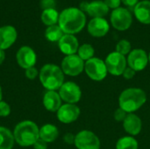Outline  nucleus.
Masks as SVG:
<instances>
[{
  "label": "nucleus",
  "instance_id": "nucleus-1",
  "mask_svg": "<svg viewBox=\"0 0 150 149\" xmlns=\"http://www.w3.org/2000/svg\"><path fill=\"white\" fill-rule=\"evenodd\" d=\"M58 22L64 34L74 35L83 29L86 24V17L80 9L70 7L61 12Z\"/></svg>",
  "mask_w": 150,
  "mask_h": 149
},
{
  "label": "nucleus",
  "instance_id": "nucleus-2",
  "mask_svg": "<svg viewBox=\"0 0 150 149\" xmlns=\"http://www.w3.org/2000/svg\"><path fill=\"white\" fill-rule=\"evenodd\" d=\"M13 136L18 145L31 147L40 139V128L31 120H24L15 126Z\"/></svg>",
  "mask_w": 150,
  "mask_h": 149
},
{
  "label": "nucleus",
  "instance_id": "nucleus-3",
  "mask_svg": "<svg viewBox=\"0 0 150 149\" xmlns=\"http://www.w3.org/2000/svg\"><path fill=\"white\" fill-rule=\"evenodd\" d=\"M146 101L147 95L143 90L140 88H128L120 93L119 105L127 113H134L143 106Z\"/></svg>",
  "mask_w": 150,
  "mask_h": 149
},
{
  "label": "nucleus",
  "instance_id": "nucleus-4",
  "mask_svg": "<svg viewBox=\"0 0 150 149\" xmlns=\"http://www.w3.org/2000/svg\"><path fill=\"white\" fill-rule=\"evenodd\" d=\"M39 78L42 86L47 90L56 91L64 83V73L54 64L44 65L40 70Z\"/></svg>",
  "mask_w": 150,
  "mask_h": 149
},
{
  "label": "nucleus",
  "instance_id": "nucleus-5",
  "mask_svg": "<svg viewBox=\"0 0 150 149\" xmlns=\"http://www.w3.org/2000/svg\"><path fill=\"white\" fill-rule=\"evenodd\" d=\"M84 71L91 80L96 82L104 80L108 73L105 61L97 57H93L85 61Z\"/></svg>",
  "mask_w": 150,
  "mask_h": 149
},
{
  "label": "nucleus",
  "instance_id": "nucleus-6",
  "mask_svg": "<svg viewBox=\"0 0 150 149\" xmlns=\"http://www.w3.org/2000/svg\"><path fill=\"white\" fill-rule=\"evenodd\" d=\"M105 63L108 73L116 76H121L127 65L126 57L116 51L110 53L106 56Z\"/></svg>",
  "mask_w": 150,
  "mask_h": 149
},
{
  "label": "nucleus",
  "instance_id": "nucleus-7",
  "mask_svg": "<svg viewBox=\"0 0 150 149\" xmlns=\"http://www.w3.org/2000/svg\"><path fill=\"white\" fill-rule=\"evenodd\" d=\"M84 63L77 54L66 55L62 61L61 68L65 75L76 76L84 70Z\"/></svg>",
  "mask_w": 150,
  "mask_h": 149
},
{
  "label": "nucleus",
  "instance_id": "nucleus-8",
  "mask_svg": "<svg viewBox=\"0 0 150 149\" xmlns=\"http://www.w3.org/2000/svg\"><path fill=\"white\" fill-rule=\"evenodd\" d=\"M133 22V18L131 12L122 7H119L112 11L111 14V23L112 25L119 31L127 30Z\"/></svg>",
  "mask_w": 150,
  "mask_h": 149
},
{
  "label": "nucleus",
  "instance_id": "nucleus-9",
  "mask_svg": "<svg viewBox=\"0 0 150 149\" xmlns=\"http://www.w3.org/2000/svg\"><path fill=\"white\" fill-rule=\"evenodd\" d=\"M74 145L77 149H100V141L93 132L83 130L76 134Z\"/></svg>",
  "mask_w": 150,
  "mask_h": 149
},
{
  "label": "nucleus",
  "instance_id": "nucleus-10",
  "mask_svg": "<svg viewBox=\"0 0 150 149\" xmlns=\"http://www.w3.org/2000/svg\"><path fill=\"white\" fill-rule=\"evenodd\" d=\"M59 95L62 101L66 104L76 105L82 97V90L80 87L74 82H66L59 89Z\"/></svg>",
  "mask_w": 150,
  "mask_h": 149
},
{
  "label": "nucleus",
  "instance_id": "nucleus-11",
  "mask_svg": "<svg viewBox=\"0 0 150 149\" xmlns=\"http://www.w3.org/2000/svg\"><path fill=\"white\" fill-rule=\"evenodd\" d=\"M127 65L134 70L137 71H142L145 69L147 65L149 64V55L143 49H134L132 50L127 58Z\"/></svg>",
  "mask_w": 150,
  "mask_h": 149
},
{
  "label": "nucleus",
  "instance_id": "nucleus-12",
  "mask_svg": "<svg viewBox=\"0 0 150 149\" xmlns=\"http://www.w3.org/2000/svg\"><path fill=\"white\" fill-rule=\"evenodd\" d=\"M81 111L78 106L73 104L62 105L57 111V119L63 124H70L75 122L80 116Z\"/></svg>",
  "mask_w": 150,
  "mask_h": 149
},
{
  "label": "nucleus",
  "instance_id": "nucleus-13",
  "mask_svg": "<svg viewBox=\"0 0 150 149\" xmlns=\"http://www.w3.org/2000/svg\"><path fill=\"white\" fill-rule=\"evenodd\" d=\"M16 59L18 66L24 69H26L34 67L37 61V56L34 50L32 47L27 46H23L18 50L16 54Z\"/></svg>",
  "mask_w": 150,
  "mask_h": 149
},
{
  "label": "nucleus",
  "instance_id": "nucleus-14",
  "mask_svg": "<svg viewBox=\"0 0 150 149\" xmlns=\"http://www.w3.org/2000/svg\"><path fill=\"white\" fill-rule=\"evenodd\" d=\"M110 29L108 22L103 18H93L88 24V32L93 37H103Z\"/></svg>",
  "mask_w": 150,
  "mask_h": 149
},
{
  "label": "nucleus",
  "instance_id": "nucleus-15",
  "mask_svg": "<svg viewBox=\"0 0 150 149\" xmlns=\"http://www.w3.org/2000/svg\"><path fill=\"white\" fill-rule=\"evenodd\" d=\"M58 46L61 52L66 55L76 54L79 48L77 39L72 34H64L58 41Z\"/></svg>",
  "mask_w": 150,
  "mask_h": 149
},
{
  "label": "nucleus",
  "instance_id": "nucleus-16",
  "mask_svg": "<svg viewBox=\"0 0 150 149\" xmlns=\"http://www.w3.org/2000/svg\"><path fill=\"white\" fill-rule=\"evenodd\" d=\"M17 31L11 25L0 27V49L5 50L11 47L17 40Z\"/></svg>",
  "mask_w": 150,
  "mask_h": 149
},
{
  "label": "nucleus",
  "instance_id": "nucleus-17",
  "mask_svg": "<svg viewBox=\"0 0 150 149\" xmlns=\"http://www.w3.org/2000/svg\"><path fill=\"white\" fill-rule=\"evenodd\" d=\"M123 127L128 134L132 136L138 135L142 128V119L134 113H128L123 121Z\"/></svg>",
  "mask_w": 150,
  "mask_h": 149
},
{
  "label": "nucleus",
  "instance_id": "nucleus-18",
  "mask_svg": "<svg viewBox=\"0 0 150 149\" xmlns=\"http://www.w3.org/2000/svg\"><path fill=\"white\" fill-rule=\"evenodd\" d=\"M62 101L59 93L54 90H47L43 96V105L48 112H57L62 106Z\"/></svg>",
  "mask_w": 150,
  "mask_h": 149
},
{
  "label": "nucleus",
  "instance_id": "nucleus-19",
  "mask_svg": "<svg viewBox=\"0 0 150 149\" xmlns=\"http://www.w3.org/2000/svg\"><path fill=\"white\" fill-rule=\"evenodd\" d=\"M85 11L93 18H103L107 15L109 11L108 6L104 1L95 0L91 3H87Z\"/></svg>",
  "mask_w": 150,
  "mask_h": 149
},
{
  "label": "nucleus",
  "instance_id": "nucleus-20",
  "mask_svg": "<svg viewBox=\"0 0 150 149\" xmlns=\"http://www.w3.org/2000/svg\"><path fill=\"white\" fill-rule=\"evenodd\" d=\"M134 15L142 24H150V1L144 0L139 2L134 6Z\"/></svg>",
  "mask_w": 150,
  "mask_h": 149
},
{
  "label": "nucleus",
  "instance_id": "nucleus-21",
  "mask_svg": "<svg viewBox=\"0 0 150 149\" xmlns=\"http://www.w3.org/2000/svg\"><path fill=\"white\" fill-rule=\"evenodd\" d=\"M59 136L58 128L52 124H46L40 128V139L47 143L54 142Z\"/></svg>",
  "mask_w": 150,
  "mask_h": 149
},
{
  "label": "nucleus",
  "instance_id": "nucleus-22",
  "mask_svg": "<svg viewBox=\"0 0 150 149\" xmlns=\"http://www.w3.org/2000/svg\"><path fill=\"white\" fill-rule=\"evenodd\" d=\"M14 143L13 133L8 128L0 126V149H12Z\"/></svg>",
  "mask_w": 150,
  "mask_h": 149
},
{
  "label": "nucleus",
  "instance_id": "nucleus-23",
  "mask_svg": "<svg viewBox=\"0 0 150 149\" xmlns=\"http://www.w3.org/2000/svg\"><path fill=\"white\" fill-rule=\"evenodd\" d=\"M41 20L45 25L48 26L56 25L59 20V14L55 9L44 10L41 13Z\"/></svg>",
  "mask_w": 150,
  "mask_h": 149
},
{
  "label": "nucleus",
  "instance_id": "nucleus-24",
  "mask_svg": "<svg viewBox=\"0 0 150 149\" xmlns=\"http://www.w3.org/2000/svg\"><path fill=\"white\" fill-rule=\"evenodd\" d=\"M63 35H64V32H62L61 27L59 25H56L48 26L45 32L46 39L51 42L59 41Z\"/></svg>",
  "mask_w": 150,
  "mask_h": 149
},
{
  "label": "nucleus",
  "instance_id": "nucleus-25",
  "mask_svg": "<svg viewBox=\"0 0 150 149\" xmlns=\"http://www.w3.org/2000/svg\"><path fill=\"white\" fill-rule=\"evenodd\" d=\"M138 142L132 136H125L120 139L116 143V149H138Z\"/></svg>",
  "mask_w": 150,
  "mask_h": 149
},
{
  "label": "nucleus",
  "instance_id": "nucleus-26",
  "mask_svg": "<svg viewBox=\"0 0 150 149\" xmlns=\"http://www.w3.org/2000/svg\"><path fill=\"white\" fill-rule=\"evenodd\" d=\"M94 54H95L94 47L91 44H87V43L83 44L82 46H80L78 50H77V55L83 61H87L90 59L93 58Z\"/></svg>",
  "mask_w": 150,
  "mask_h": 149
},
{
  "label": "nucleus",
  "instance_id": "nucleus-27",
  "mask_svg": "<svg viewBox=\"0 0 150 149\" xmlns=\"http://www.w3.org/2000/svg\"><path fill=\"white\" fill-rule=\"evenodd\" d=\"M131 51V43L127 40H121L116 45V52L120 53L124 56L129 54Z\"/></svg>",
  "mask_w": 150,
  "mask_h": 149
},
{
  "label": "nucleus",
  "instance_id": "nucleus-28",
  "mask_svg": "<svg viewBox=\"0 0 150 149\" xmlns=\"http://www.w3.org/2000/svg\"><path fill=\"white\" fill-rule=\"evenodd\" d=\"M25 70V76L29 80H34L39 76V73H40L35 67H32V68H26Z\"/></svg>",
  "mask_w": 150,
  "mask_h": 149
},
{
  "label": "nucleus",
  "instance_id": "nucleus-29",
  "mask_svg": "<svg viewBox=\"0 0 150 149\" xmlns=\"http://www.w3.org/2000/svg\"><path fill=\"white\" fill-rule=\"evenodd\" d=\"M11 113V106L4 101H0V117H7Z\"/></svg>",
  "mask_w": 150,
  "mask_h": 149
},
{
  "label": "nucleus",
  "instance_id": "nucleus-30",
  "mask_svg": "<svg viewBox=\"0 0 150 149\" xmlns=\"http://www.w3.org/2000/svg\"><path fill=\"white\" fill-rule=\"evenodd\" d=\"M128 113H127L124 110H122L121 108H118L115 112H114V114H113V117H114V119L118 122H123L124 119H126L127 115Z\"/></svg>",
  "mask_w": 150,
  "mask_h": 149
},
{
  "label": "nucleus",
  "instance_id": "nucleus-31",
  "mask_svg": "<svg viewBox=\"0 0 150 149\" xmlns=\"http://www.w3.org/2000/svg\"><path fill=\"white\" fill-rule=\"evenodd\" d=\"M135 74H136V71H135V70H134V69L131 68L130 67H127L126 69L124 70L122 76H123V77H124L125 79L130 80V79H132V78L135 76Z\"/></svg>",
  "mask_w": 150,
  "mask_h": 149
},
{
  "label": "nucleus",
  "instance_id": "nucleus-32",
  "mask_svg": "<svg viewBox=\"0 0 150 149\" xmlns=\"http://www.w3.org/2000/svg\"><path fill=\"white\" fill-rule=\"evenodd\" d=\"M55 5V2L54 0H41L40 2V6L44 9V10H47V9H54Z\"/></svg>",
  "mask_w": 150,
  "mask_h": 149
},
{
  "label": "nucleus",
  "instance_id": "nucleus-33",
  "mask_svg": "<svg viewBox=\"0 0 150 149\" xmlns=\"http://www.w3.org/2000/svg\"><path fill=\"white\" fill-rule=\"evenodd\" d=\"M104 2L108 6V8H112L113 10L119 8L121 3L120 0H104Z\"/></svg>",
  "mask_w": 150,
  "mask_h": 149
},
{
  "label": "nucleus",
  "instance_id": "nucleus-34",
  "mask_svg": "<svg viewBox=\"0 0 150 149\" xmlns=\"http://www.w3.org/2000/svg\"><path fill=\"white\" fill-rule=\"evenodd\" d=\"M75 139H76V135H74L71 133H68L63 136V141L65 143L69 144V145H72L75 143Z\"/></svg>",
  "mask_w": 150,
  "mask_h": 149
},
{
  "label": "nucleus",
  "instance_id": "nucleus-35",
  "mask_svg": "<svg viewBox=\"0 0 150 149\" xmlns=\"http://www.w3.org/2000/svg\"><path fill=\"white\" fill-rule=\"evenodd\" d=\"M33 148L34 149H47V143L45 142L44 141L39 139L34 144H33Z\"/></svg>",
  "mask_w": 150,
  "mask_h": 149
},
{
  "label": "nucleus",
  "instance_id": "nucleus-36",
  "mask_svg": "<svg viewBox=\"0 0 150 149\" xmlns=\"http://www.w3.org/2000/svg\"><path fill=\"white\" fill-rule=\"evenodd\" d=\"M127 6H135L139 2V0H120Z\"/></svg>",
  "mask_w": 150,
  "mask_h": 149
},
{
  "label": "nucleus",
  "instance_id": "nucleus-37",
  "mask_svg": "<svg viewBox=\"0 0 150 149\" xmlns=\"http://www.w3.org/2000/svg\"><path fill=\"white\" fill-rule=\"evenodd\" d=\"M4 59H5V53H4V50L0 49V65L4 62Z\"/></svg>",
  "mask_w": 150,
  "mask_h": 149
},
{
  "label": "nucleus",
  "instance_id": "nucleus-38",
  "mask_svg": "<svg viewBox=\"0 0 150 149\" xmlns=\"http://www.w3.org/2000/svg\"><path fill=\"white\" fill-rule=\"evenodd\" d=\"M2 97H3V91H2V88L0 86V101H2Z\"/></svg>",
  "mask_w": 150,
  "mask_h": 149
},
{
  "label": "nucleus",
  "instance_id": "nucleus-39",
  "mask_svg": "<svg viewBox=\"0 0 150 149\" xmlns=\"http://www.w3.org/2000/svg\"><path fill=\"white\" fill-rule=\"evenodd\" d=\"M149 62H150V54H149Z\"/></svg>",
  "mask_w": 150,
  "mask_h": 149
}]
</instances>
